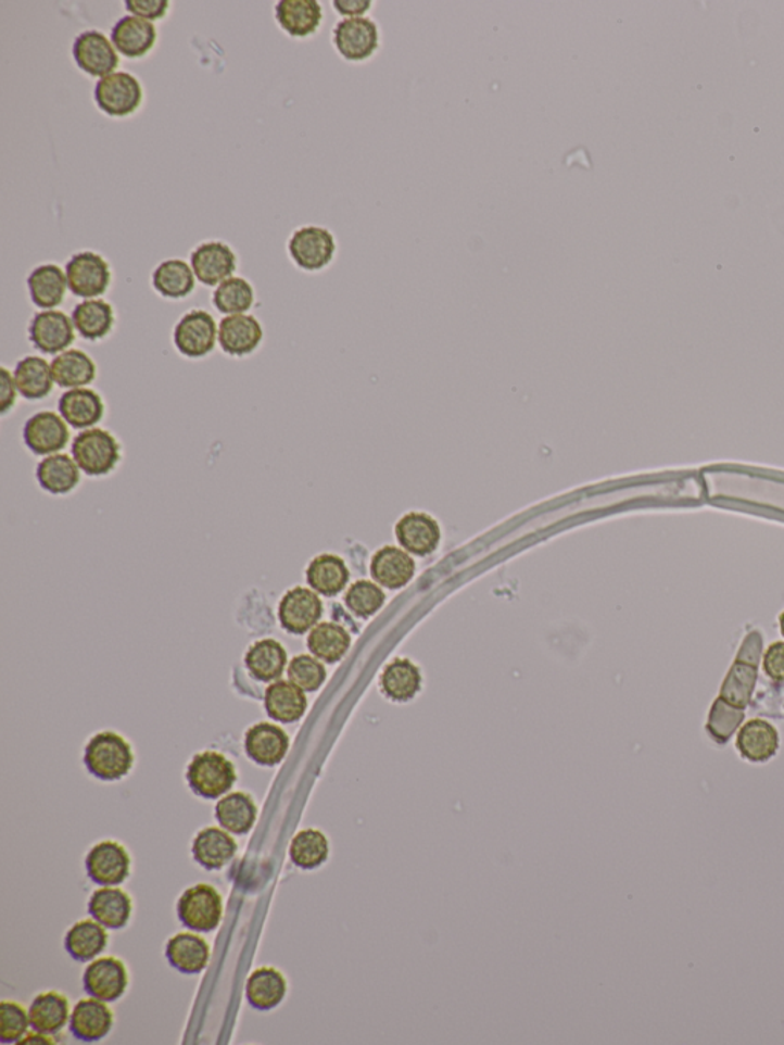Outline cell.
I'll list each match as a JSON object with an SVG mask.
<instances>
[{"instance_id": "obj_1", "label": "cell", "mask_w": 784, "mask_h": 1045, "mask_svg": "<svg viewBox=\"0 0 784 1045\" xmlns=\"http://www.w3.org/2000/svg\"><path fill=\"white\" fill-rule=\"evenodd\" d=\"M84 763L94 778L115 782L132 770L134 753L125 738L114 731H102L86 745Z\"/></svg>"}, {"instance_id": "obj_2", "label": "cell", "mask_w": 784, "mask_h": 1045, "mask_svg": "<svg viewBox=\"0 0 784 1045\" xmlns=\"http://www.w3.org/2000/svg\"><path fill=\"white\" fill-rule=\"evenodd\" d=\"M71 453L86 476L103 477L114 471L118 465L122 446L112 432L94 427L78 432Z\"/></svg>"}, {"instance_id": "obj_3", "label": "cell", "mask_w": 784, "mask_h": 1045, "mask_svg": "<svg viewBox=\"0 0 784 1045\" xmlns=\"http://www.w3.org/2000/svg\"><path fill=\"white\" fill-rule=\"evenodd\" d=\"M189 786L197 796L218 798L229 793L237 783V768L223 753L197 754L188 767Z\"/></svg>"}, {"instance_id": "obj_4", "label": "cell", "mask_w": 784, "mask_h": 1045, "mask_svg": "<svg viewBox=\"0 0 784 1045\" xmlns=\"http://www.w3.org/2000/svg\"><path fill=\"white\" fill-rule=\"evenodd\" d=\"M223 897L211 884L200 883L178 899L179 921L197 932H212L223 920Z\"/></svg>"}, {"instance_id": "obj_5", "label": "cell", "mask_w": 784, "mask_h": 1045, "mask_svg": "<svg viewBox=\"0 0 784 1045\" xmlns=\"http://www.w3.org/2000/svg\"><path fill=\"white\" fill-rule=\"evenodd\" d=\"M68 289L74 297L96 300L106 293L111 284L110 264L99 253H76L66 263Z\"/></svg>"}, {"instance_id": "obj_6", "label": "cell", "mask_w": 784, "mask_h": 1045, "mask_svg": "<svg viewBox=\"0 0 784 1045\" xmlns=\"http://www.w3.org/2000/svg\"><path fill=\"white\" fill-rule=\"evenodd\" d=\"M218 327L214 316L204 310H192L179 319L174 330V343L182 356L201 360L214 352Z\"/></svg>"}, {"instance_id": "obj_7", "label": "cell", "mask_w": 784, "mask_h": 1045, "mask_svg": "<svg viewBox=\"0 0 784 1045\" xmlns=\"http://www.w3.org/2000/svg\"><path fill=\"white\" fill-rule=\"evenodd\" d=\"M94 97L104 114L126 117L140 108L143 89L132 74L114 73L97 81Z\"/></svg>"}, {"instance_id": "obj_8", "label": "cell", "mask_w": 784, "mask_h": 1045, "mask_svg": "<svg viewBox=\"0 0 784 1045\" xmlns=\"http://www.w3.org/2000/svg\"><path fill=\"white\" fill-rule=\"evenodd\" d=\"M22 439L33 454L48 457V455L60 453L68 445L69 425L59 413L45 410V412L33 414L25 421Z\"/></svg>"}, {"instance_id": "obj_9", "label": "cell", "mask_w": 784, "mask_h": 1045, "mask_svg": "<svg viewBox=\"0 0 784 1045\" xmlns=\"http://www.w3.org/2000/svg\"><path fill=\"white\" fill-rule=\"evenodd\" d=\"M291 260L302 270L317 272L330 266L336 253V241L330 230L308 226L294 231L289 244Z\"/></svg>"}, {"instance_id": "obj_10", "label": "cell", "mask_w": 784, "mask_h": 1045, "mask_svg": "<svg viewBox=\"0 0 784 1045\" xmlns=\"http://www.w3.org/2000/svg\"><path fill=\"white\" fill-rule=\"evenodd\" d=\"M323 612L324 604L319 593L302 586L287 591L278 606L279 622L282 629L291 634L309 632L319 625Z\"/></svg>"}, {"instance_id": "obj_11", "label": "cell", "mask_w": 784, "mask_h": 1045, "mask_svg": "<svg viewBox=\"0 0 784 1045\" xmlns=\"http://www.w3.org/2000/svg\"><path fill=\"white\" fill-rule=\"evenodd\" d=\"M74 330L76 327L68 315L59 310H43L29 323L28 336L36 350L58 356L76 341Z\"/></svg>"}, {"instance_id": "obj_12", "label": "cell", "mask_w": 784, "mask_h": 1045, "mask_svg": "<svg viewBox=\"0 0 784 1045\" xmlns=\"http://www.w3.org/2000/svg\"><path fill=\"white\" fill-rule=\"evenodd\" d=\"M333 40L345 61H368L379 50V28L371 18L349 17L336 25Z\"/></svg>"}, {"instance_id": "obj_13", "label": "cell", "mask_w": 784, "mask_h": 1045, "mask_svg": "<svg viewBox=\"0 0 784 1045\" xmlns=\"http://www.w3.org/2000/svg\"><path fill=\"white\" fill-rule=\"evenodd\" d=\"M395 539L402 549L417 557L434 554L442 541L439 521L427 513H408L395 522Z\"/></svg>"}, {"instance_id": "obj_14", "label": "cell", "mask_w": 784, "mask_h": 1045, "mask_svg": "<svg viewBox=\"0 0 784 1045\" xmlns=\"http://www.w3.org/2000/svg\"><path fill=\"white\" fill-rule=\"evenodd\" d=\"M74 61L78 68L92 77H106L114 74L118 66V54L114 45L100 32H85L74 40Z\"/></svg>"}, {"instance_id": "obj_15", "label": "cell", "mask_w": 784, "mask_h": 1045, "mask_svg": "<svg viewBox=\"0 0 784 1045\" xmlns=\"http://www.w3.org/2000/svg\"><path fill=\"white\" fill-rule=\"evenodd\" d=\"M85 865L89 879L102 886H117L128 879L130 872L128 851L112 840L99 843L89 851Z\"/></svg>"}, {"instance_id": "obj_16", "label": "cell", "mask_w": 784, "mask_h": 1045, "mask_svg": "<svg viewBox=\"0 0 784 1045\" xmlns=\"http://www.w3.org/2000/svg\"><path fill=\"white\" fill-rule=\"evenodd\" d=\"M128 970L114 957H103L92 961L84 973L86 994L104 1003H114L125 995L128 989Z\"/></svg>"}, {"instance_id": "obj_17", "label": "cell", "mask_w": 784, "mask_h": 1045, "mask_svg": "<svg viewBox=\"0 0 784 1045\" xmlns=\"http://www.w3.org/2000/svg\"><path fill=\"white\" fill-rule=\"evenodd\" d=\"M190 266L198 281L208 287L219 286L237 270V255L224 242H204L193 250Z\"/></svg>"}, {"instance_id": "obj_18", "label": "cell", "mask_w": 784, "mask_h": 1045, "mask_svg": "<svg viewBox=\"0 0 784 1045\" xmlns=\"http://www.w3.org/2000/svg\"><path fill=\"white\" fill-rule=\"evenodd\" d=\"M290 748V738L270 722H260L250 727L244 738V750L250 759L263 767H276L286 759Z\"/></svg>"}, {"instance_id": "obj_19", "label": "cell", "mask_w": 784, "mask_h": 1045, "mask_svg": "<svg viewBox=\"0 0 784 1045\" xmlns=\"http://www.w3.org/2000/svg\"><path fill=\"white\" fill-rule=\"evenodd\" d=\"M416 562L410 554L405 549L391 546V544L380 547L372 555L371 565H369V572L376 583L390 591H399L409 584L416 575Z\"/></svg>"}, {"instance_id": "obj_20", "label": "cell", "mask_w": 784, "mask_h": 1045, "mask_svg": "<svg viewBox=\"0 0 784 1045\" xmlns=\"http://www.w3.org/2000/svg\"><path fill=\"white\" fill-rule=\"evenodd\" d=\"M263 338V327L255 316H226L218 327L219 345L229 356H249L261 345Z\"/></svg>"}, {"instance_id": "obj_21", "label": "cell", "mask_w": 784, "mask_h": 1045, "mask_svg": "<svg viewBox=\"0 0 784 1045\" xmlns=\"http://www.w3.org/2000/svg\"><path fill=\"white\" fill-rule=\"evenodd\" d=\"M114 1015L102 999H80L71 1013L69 1029L74 1037L84 1043L102 1041L111 1032Z\"/></svg>"}, {"instance_id": "obj_22", "label": "cell", "mask_w": 784, "mask_h": 1045, "mask_svg": "<svg viewBox=\"0 0 784 1045\" xmlns=\"http://www.w3.org/2000/svg\"><path fill=\"white\" fill-rule=\"evenodd\" d=\"M58 406L60 416L76 429L94 428L104 416L102 395L88 387L65 391Z\"/></svg>"}, {"instance_id": "obj_23", "label": "cell", "mask_w": 784, "mask_h": 1045, "mask_svg": "<svg viewBox=\"0 0 784 1045\" xmlns=\"http://www.w3.org/2000/svg\"><path fill=\"white\" fill-rule=\"evenodd\" d=\"M264 707L271 719L282 723H293L304 718L308 700L304 690L293 684L290 679L289 681L278 679L265 690Z\"/></svg>"}, {"instance_id": "obj_24", "label": "cell", "mask_w": 784, "mask_h": 1045, "mask_svg": "<svg viewBox=\"0 0 784 1045\" xmlns=\"http://www.w3.org/2000/svg\"><path fill=\"white\" fill-rule=\"evenodd\" d=\"M112 45L128 59H141L154 48L156 29L152 22L137 16L119 18L111 33Z\"/></svg>"}, {"instance_id": "obj_25", "label": "cell", "mask_w": 784, "mask_h": 1045, "mask_svg": "<svg viewBox=\"0 0 784 1045\" xmlns=\"http://www.w3.org/2000/svg\"><path fill=\"white\" fill-rule=\"evenodd\" d=\"M738 753L749 763H768L779 752V731L764 719H750L742 727L735 741Z\"/></svg>"}, {"instance_id": "obj_26", "label": "cell", "mask_w": 784, "mask_h": 1045, "mask_svg": "<svg viewBox=\"0 0 784 1045\" xmlns=\"http://www.w3.org/2000/svg\"><path fill=\"white\" fill-rule=\"evenodd\" d=\"M238 843L222 828H204L193 839L192 854L197 864L207 871H218L237 856Z\"/></svg>"}, {"instance_id": "obj_27", "label": "cell", "mask_w": 784, "mask_h": 1045, "mask_svg": "<svg viewBox=\"0 0 784 1045\" xmlns=\"http://www.w3.org/2000/svg\"><path fill=\"white\" fill-rule=\"evenodd\" d=\"M166 958L172 968L186 975H197L207 968L211 946L203 936L181 932L172 936L166 946Z\"/></svg>"}, {"instance_id": "obj_28", "label": "cell", "mask_w": 784, "mask_h": 1045, "mask_svg": "<svg viewBox=\"0 0 784 1045\" xmlns=\"http://www.w3.org/2000/svg\"><path fill=\"white\" fill-rule=\"evenodd\" d=\"M305 578L313 591L324 596L339 595L350 581V569L336 554H320L309 562Z\"/></svg>"}, {"instance_id": "obj_29", "label": "cell", "mask_w": 784, "mask_h": 1045, "mask_svg": "<svg viewBox=\"0 0 784 1045\" xmlns=\"http://www.w3.org/2000/svg\"><path fill=\"white\" fill-rule=\"evenodd\" d=\"M286 647L274 638H264L250 645L245 653V667L253 678L261 682L278 681L287 667Z\"/></svg>"}, {"instance_id": "obj_30", "label": "cell", "mask_w": 784, "mask_h": 1045, "mask_svg": "<svg viewBox=\"0 0 784 1045\" xmlns=\"http://www.w3.org/2000/svg\"><path fill=\"white\" fill-rule=\"evenodd\" d=\"M88 910L104 928L118 931L128 924L132 914V899L118 887L104 886L91 895Z\"/></svg>"}, {"instance_id": "obj_31", "label": "cell", "mask_w": 784, "mask_h": 1045, "mask_svg": "<svg viewBox=\"0 0 784 1045\" xmlns=\"http://www.w3.org/2000/svg\"><path fill=\"white\" fill-rule=\"evenodd\" d=\"M36 479L43 491L52 495H65L77 488L80 468L68 454H52L37 465Z\"/></svg>"}, {"instance_id": "obj_32", "label": "cell", "mask_w": 784, "mask_h": 1045, "mask_svg": "<svg viewBox=\"0 0 784 1045\" xmlns=\"http://www.w3.org/2000/svg\"><path fill=\"white\" fill-rule=\"evenodd\" d=\"M28 290L33 304L42 310H54L65 300L68 279L55 264H43L28 276Z\"/></svg>"}, {"instance_id": "obj_33", "label": "cell", "mask_w": 784, "mask_h": 1045, "mask_svg": "<svg viewBox=\"0 0 784 1045\" xmlns=\"http://www.w3.org/2000/svg\"><path fill=\"white\" fill-rule=\"evenodd\" d=\"M421 678L420 669L409 659L397 658L391 660L384 667L380 677V689L390 701L394 703H408L420 692Z\"/></svg>"}, {"instance_id": "obj_34", "label": "cell", "mask_w": 784, "mask_h": 1045, "mask_svg": "<svg viewBox=\"0 0 784 1045\" xmlns=\"http://www.w3.org/2000/svg\"><path fill=\"white\" fill-rule=\"evenodd\" d=\"M51 369L54 382L66 390L91 386L97 377L94 360L76 349L58 354L51 362Z\"/></svg>"}, {"instance_id": "obj_35", "label": "cell", "mask_w": 784, "mask_h": 1045, "mask_svg": "<svg viewBox=\"0 0 784 1045\" xmlns=\"http://www.w3.org/2000/svg\"><path fill=\"white\" fill-rule=\"evenodd\" d=\"M13 375L18 394L26 401H42L54 388L51 364L40 356H26L18 361Z\"/></svg>"}, {"instance_id": "obj_36", "label": "cell", "mask_w": 784, "mask_h": 1045, "mask_svg": "<svg viewBox=\"0 0 784 1045\" xmlns=\"http://www.w3.org/2000/svg\"><path fill=\"white\" fill-rule=\"evenodd\" d=\"M276 18L290 36H312L323 22V7L316 0H281L276 5Z\"/></svg>"}, {"instance_id": "obj_37", "label": "cell", "mask_w": 784, "mask_h": 1045, "mask_svg": "<svg viewBox=\"0 0 784 1045\" xmlns=\"http://www.w3.org/2000/svg\"><path fill=\"white\" fill-rule=\"evenodd\" d=\"M28 1013L35 1032L54 1035L71 1020L68 998L59 992H45L33 999Z\"/></svg>"}, {"instance_id": "obj_38", "label": "cell", "mask_w": 784, "mask_h": 1045, "mask_svg": "<svg viewBox=\"0 0 784 1045\" xmlns=\"http://www.w3.org/2000/svg\"><path fill=\"white\" fill-rule=\"evenodd\" d=\"M74 327L86 341H100L111 333L114 327V309L103 300H85L73 310Z\"/></svg>"}, {"instance_id": "obj_39", "label": "cell", "mask_w": 784, "mask_h": 1045, "mask_svg": "<svg viewBox=\"0 0 784 1045\" xmlns=\"http://www.w3.org/2000/svg\"><path fill=\"white\" fill-rule=\"evenodd\" d=\"M215 816L222 828L230 834H248L256 822L257 806L250 794L237 791L216 804Z\"/></svg>"}, {"instance_id": "obj_40", "label": "cell", "mask_w": 784, "mask_h": 1045, "mask_svg": "<svg viewBox=\"0 0 784 1045\" xmlns=\"http://www.w3.org/2000/svg\"><path fill=\"white\" fill-rule=\"evenodd\" d=\"M287 995V981L279 970L261 968L250 975L245 996L253 1009L271 1010L283 1002Z\"/></svg>"}, {"instance_id": "obj_41", "label": "cell", "mask_w": 784, "mask_h": 1045, "mask_svg": "<svg viewBox=\"0 0 784 1045\" xmlns=\"http://www.w3.org/2000/svg\"><path fill=\"white\" fill-rule=\"evenodd\" d=\"M106 928L97 920H81L69 929L65 936L66 952L74 960L91 961L108 946Z\"/></svg>"}, {"instance_id": "obj_42", "label": "cell", "mask_w": 784, "mask_h": 1045, "mask_svg": "<svg viewBox=\"0 0 784 1045\" xmlns=\"http://www.w3.org/2000/svg\"><path fill=\"white\" fill-rule=\"evenodd\" d=\"M307 647L317 659L336 664L350 651L351 634L336 622H319L309 630Z\"/></svg>"}, {"instance_id": "obj_43", "label": "cell", "mask_w": 784, "mask_h": 1045, "mask_svg": "<svg viewBox=\"0 0 784 1045\" xmlns=\"http://www.w3.org/2000/svg\"><path fill=\"white\" fill-rule=\"evenodd\" d=\"M195 274L182 260H167L155 268L152 284L167 300H182L195 289Z\"/></svg>"}, {"instance_id": "obj_44", "label": "cell", "mask_w": 784, "mask_h": 1045, "mask_svg": "<svg viewBox=\"0 0 784 1045\" xmlns=\"http://www.w3.org/2000/svg\"><path fill=\"white\" fill-rule=\"evenodd\" d=\"M289 854L291 864L304 871H313L330 857V843L323 831L307 828L291 840Z\"/></svg>"}, {"instance_id": "obj_45", "label": "cell", "mask_w": 784, "mask_h": 1045, "mask_svg": "<svg viewBox=\"0 0 784 1045\" xmlns=\"http://www.w3.org/2000/svg\"><path fill=\"white\" fill-rule=\"evenodd\" d=\"M255 302L252 284L244 278H231L219 284L214 293V304L223 315H244Z\"/></svg>"}, {"instance_id": "obj_46", "label": "cell", "mask_w": 784, "mask_h": 1045, "mask_svg": "<svg viewBox=\"0 0 784 1045\" xmlns=\"http://www.w3.org/2000/svg\"><path fill=\"white\" fill-rule=\"evenodd\" d=\"M387 596L379 584L369 580H358L345 593L346 607L356 617L369 618L383 607Z\"/></svg>"}, {"instance_id": "obj_47", "label": "cell", "mask_w": 784, "mask_h": 1045, "mask_svg": "<svg viewBox=\"0 0 784 1045\" xmlns=\"http://www.w3.org/2000/svg\"><path fill=\"white\" fill-rule=\"evenodd\" d=\"M287 675L304 692H317L327 679V670L316 656L298 655L290 660Z\"/></svg>"}, {"instance_id": "obj_48", "label": "cell", "mask_w": 784, "mask_h": 1045, "mask_svg": "<svg viewBox=\"0 0 784 1045\" xmlns=\"http://www.w3.org/2000/svg\"><path fill=\"white\" fill-rule=\"evenodd\" d=\"M29 1025H31L29 1013L21 1004L14 1002L0 1004V1043H21Z\"/></svg>"}, {"instance_id": "obj_49", "label": "cell", "mask_w": 784, "mask_h": 1045, "mask_svg": "<svg viewBox=\"0 0 784 1045\" xmlns=\"http://www.w3.org/2000/svg\"><path fill=\"white\" fill-rule=\"evenodd\" d=\"M125 7L132 13V16L151 22L160 21V18L166 16L169 2L167 0H126Z\"/></svg>"}, {"instance_id": "obj_50", "label": "cell", "mask_w": 784, "mask_h": 1045, "mask_svg": "<svg viewBox=\"0 0 784 1045\" xmlns=\"http://www.w3.org/2000/svg\"><path fill=\"white\" fill-rule=\"evenodd\" d=\"M763 670L772 681L784 682V643L769 645L763 656Z\"/></svg>"}, {"instance_id": "obj_51", "label": "cell", "mask_w": 784, "mask_h": 1045, "mask_svg": "<svg viewBox=\"0 0 784 1045\" xmlns=\"http://www.w3.org/2000/svg\"><path fill=\"white\" fill-rule=\"evenodd\" d=\"M17 394L18 391L13 373H11L9 368H0V413H2L3 416L16 405Z\"/></svg>"}, {"instance_id": "obj_52", "label": "cell", "mask_w": 784, "mask_h": 1045, "mask_svg": "<svg viewBox=\"0 0 784 1045\" xmlns=\"http://www.w3.org/2000/svg\"><path fill=\"white\" fill-rule=\"evenodd\" d=\"M333 5L339 14L353 18L362 17V14L367 13L369 7L372 5V2H369V0H350V2L349 0H336Z\"/></svg>"}, {"instance_id": "obj_53", "label": "cell", "mask_w": 784, "mask_h": 1045, "mask_svg": "<svg viewBox=\"0 0 784 1045\" xmlns=\"http://www.w3.org/2000/svg\"><path fill=\"white\" fill-rule=\"evenodd\" d=\"M18 1044H54V1041L48 1037V1035H45V1033L36 1032L22 1037Z\"/></svg>"}, {"instance_id": "obj_54", "label": "cell", "mask_w": 784, "mask_h": 1045, "mask_svg": "<svg viewBox=\"0 0 784 1045\" xmlns=\"http://www.w3.org/2000/svg\"><path fill=\"white\" fill-rule=\"evenodd\" d=\"M779 622H780V632H782L784 637V612L782 615H780Z\"/></svg>"}]
</instances>
